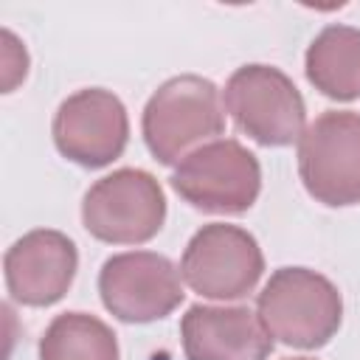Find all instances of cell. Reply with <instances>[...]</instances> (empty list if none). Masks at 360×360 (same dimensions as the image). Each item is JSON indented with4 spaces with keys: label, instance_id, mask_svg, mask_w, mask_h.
<instances>
[{
    "label": "cell",
    "instance_id": "1",
    "mask_svg": "<svg viewBox=\"0 0 360 360\" xmlns=\"http://www.w3.org/2000/svg\"><path fill=\"white\" fill-rule=\"evenodd\" d=\"M141 129L155 160L163 166H177L191 152L225 132V112L217 84L197 73H183L163 82L143 107Z\"/></svg>",
    "mask_w": 360,
    "mask_h": 360
},
{
    "label": "cell",
    "instance_id": "2",
    "mask_svg": "<svg viewBox=\"0 0 360 360\" xmlns=\"http://www.w3.org/2000/svg\"><path fill=\"white\" fill-rule=\"evenodd\" d=\"M256 315L273 340L292 349H321L340 329L343 298L326 276L309 267H281L262 287Z\"/></svg>",
    "mask_w": 360,
    "mask_h": 360
},
{
    "label": "cell",
    "instance_id": "3",
    "mask_svg": "<svg viewBox=\"0 0 360 360\" xmlns=\"http://www.w3.org/2000/svg\"><path fill=\"white\" fill-rule=\"evenodd\" d=\"M239 132L262 146H290L307 129V107L292 79L273 65H242L222 90Z\"/></svg>",
    "mask_w": 360,
    "mask_h": 360
},
{
    "label": "cell",
    "instance_id": "4",
    "mask_svg": "<svg viewBox=\"0 0 360 360\" xmlns=\"http://www.w3.org/2000/svg\"><path fill=\"white\" fill-rule=\"evenodd\" d=\"M82 222L98 242L143 245L166 222L163 188L143 169H118L87 188Z\"/></svg>",
    "mask_w": 360,
    "mask_h": 360
},
{
    "label": "cell",
    "instance_id": "5",
    "mask_svg": "<svg viewBox=\"0 0 360 360\" xmlns=\"http://www.w3.org/2000/svg\"><path fill=\"white\" fill-rule=\"evenodd\" d=\"M172 188L197 211L245 214L262 191V166L239 141L219 138L174 166Z\"/></svg>",
    "mask_w": 360,
    "mask_h": 360
},
{
    "label": "cell",
    "instance_id": "6",
    "mask_svg": "<svg viewBox=\"0 0 360 360\" xmlns=\"http://www.w3.org/2000/svg\"><path fill=\"white\" fill-rule=\"evenodd\" d=\"M298 174L309 197L343 208L360 202V112L326 110L298 141Z\"/></svg>",
    "mask_w": 360,
    "mask_h": 360
},
{
    "label": "cell",
    "instance_id": "7",
    "mask_svg": "<svg viewBox=\"0 0 360 360\" xmlns=\"http://www.w3.org/2000/svg\"><path fill=\"white\" fill-rule=\"evenodd\" d=\"M264 273V256L253 233L239 225H202L180 259L183 281L214 301H236L253 292Z\"/></svg>",
    "mask_w": 360,
    "mask_h": 360
},
{
    "label": "cell",
    "instance_id": "8",
    "mask_svg": "<svg viewBox=\"0 0 360 360\" xmlns=\"http://www.w3.org/2000/svg\"><path fill=\"white\" fill-rule=\"evenodd\" d=\"M180 270L155 250L115 253L101 264L98 292L110 315L124 323H149L172 315L183 301Z\"/></svg>",
    "mask_w": 360,
    "mask_h": 360
},
{
    "label": "cell",
    "instance_id": "9",
    "mask_svg": "<svg viewBox=\"0 0 360 360\" xmlns=\"http://www.w3.org/2000/svg\"><path fill=\"white\" fill-rule=\"evenodd\" d=\"M129 141V115L121 98L104 87L68 96L53 115V143L62 158L82 169L118 160Z\"/></svg>",
    "mask_w": 360,
    "mask_h": 360
},
{
    "label": "cell",
    "instance_id": "10",
    "mask_svg": "<svg viewBox=\"0 0 360 360\" xmlns=\"http://www.w3.org/2000/svg\"><path fill=\"white\" fill-rule=\"evenodd\" d=\"M76 267L79 250L70 236L51 228L28 231L6 250V290L22 307H51L70 290Z\"/></svg>",
    "mask_w": 360,
    "mask_h": 360
},
{
    "label": "cell",
    "instance_id": "11",
    "mask_svg": "<svg viewBox=\"0 0 360 360\" xmlns=\"http://www.w3.org/2000/svg\"><path fill=\"white\" fill-rule=\"evenodd\" d=\"M186 360H267L273 338L248 307L194 304L180 321Z\"/></svg>",
    "mask_w": 360,
    "mask_h": 360
},
{
    "label": "cell",
    "instance_id": "12",
    "mask_svg": "<svg viewBox=\"0 0 360 360\" xmlns=\"http://www.w3.org/2000/svg\"><path fill=\"white\" fill-rule=\"evenodd\" d=\"M307 79L335 101L360 98V28L326 25L307 48Z\"/></svg>",
    "mask_w": 360,
    "mask_h": 360
},
{
    "label": "cell",
    "instance_id": "13",
    "mask_svg": "<svg viewBox=\"0 0 360 360\" xmlns=\"http://www.w3.org/2000/svg\"><path fill=\"white\" fill-rule=\"evenodd\" d=\"M39 360H118V340L101 318L62 312L39 340Z\"/></svg>",
    "mask_w": 360,
    "mask_h": 360
},
{
    "label": "cell",
    "instance_id": "14",
    "mask_svg": "<svg viewBox=\"0 0 360 360\" xmlns=\"http://www.w3.org/2000/svg\"><path fill=\"white\" fill-rule=\"evenodd\" d=\"M287 360H312V357H287Z\"/></svg>",
    "mask_w": 360,
    "mask_h": 360
}]
</instances>
